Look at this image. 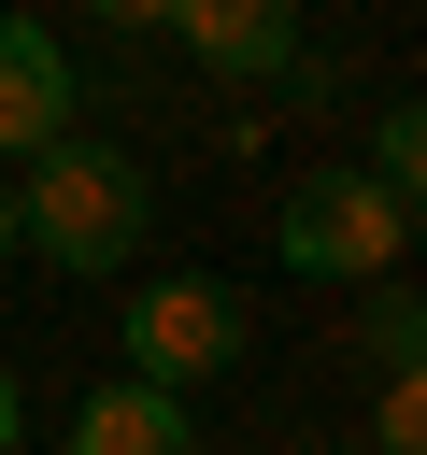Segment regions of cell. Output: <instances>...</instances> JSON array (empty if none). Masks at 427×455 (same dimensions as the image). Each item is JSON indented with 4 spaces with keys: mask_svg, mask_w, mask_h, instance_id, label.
<instances>
[{
    "mask_svg": "<svg viewBox=\"0 0 427 455\" xmlns=\"http://www.w3.org/2000/svg\"><path fill=\"white\" fill-rule=\"evenodd\" d=\"M399 242H413V213H399L370 171H299V185H285V270H313V284H384Z\"/></svg>",
    "mask_w": 427,
    "mask_h": 455,
    "instance_id": "cell-2",
    "label": "cell"
},
{
    "mask_svg": "<svg viewBox=\"0 0 427 455\" xmlns=\"http://www.w3.org/2000/svg\"><path fill=\"white\" fill-rule=\"evenodd\" d=\"M185 455H199V441H185Z\"/></svg>",
    "mask_w": 427,
    "mask_h": 455,
    "instance_id": "cell-13",
    "label": "cell"
},
{
    "mask_svg": "<svg viewBox=\"0 0 427 455\" xmlns=\"http://www.w3.org/2000/svg\"><path fill=\"white\" fill-rule=\"evenodd\" d=\"M356 341H370L384 370H413V355H427V299H399V284H370V327H356Z\"/></svg>",
    "mask_w": 427,
    "mask_h": 455,
    "instance_id": "cell-9",
    "label": "cell"
},
{
    "mask_svg": "<svg viewBox=\"0 0 427 455\" xmlns=\"http://www.w3.org/2000/svg\"><path fill=\"white\" fill-rule=\"evenodd\" d=\"M128 355H142V384H214L228 355H242V299L228 284H199V270H171V284H142L128 299Z\"/></svg>",
    "mask_w": 427,
    "mask_h": 455,
    "instance_id": "cell-3",
    "label": "cell"
},
{
    "mask_svg": "<svg viewBox=\"0 0 427 455\" xmlns=\"http://www.w3.org/2000/svg\"><path fill=\"white\" fill-rule=\"evenodd\" d=\"M171 43L214 71H285V0H171Z\"/></svg>",
    "mask_w": 427,
    "mask_h": 455,
    "instance_id": "cell-6",
    "label": "cell"
},
{
    "mask_svg": "<svg viewBox=\"0 0 427 455\" xmlns=\"http://www.w3.org/2000/svg\"><path fill=\"white\" fill-rule=\"evenodd\" d=\"M370 455H427V355L384 370V412H370Z\"/></svg>",
    "mask_w": 427,
    "mask_h": 455,
    "instance_id": "cell-8",
    "label": "cell"
},
{
    "mask_svg": "<svg viewBox=\"0 0 427 455\" xmlns=\"http://www.w3.org/2000/svg\"><path fill=\"white\" fill-rule=\"evenodd\" d=\"M85 14H114V28H171V0H85Z\"/></svg>",
    "mask_w": 427,
    "mask_h": 455,
    "instance_id": "cell-10",
    "label": "cell"
},
{
    "mask_svg": "<svg viewBox=\"0 0 427 455\" xmlns=\"http://www.w3.org/2000/svg\"><path fill=\"white\" fill-rule=\"evenodd\" d=\"M57 128H71V57H57V28L0 14V156H43Z\"/></svg>",
    "mask_w": 427,
    "mask_h": 455,
    "instance_id": "cell-4",
    "label": "cell"
},
{
    "mask_svg": "<svg viewBox=\"0 0 427 455\" xmlns=\"http://www.w3.org/2000/svg\"><path fill=\"white\" fill-rule=\"evenodd\" d=\"M14 242H28V228H14V199H0V256H14Z\"/></svg>",
    "mask_w": 427,
    "mask_h": 455,
    "instance_id": "cell-12",
    "label": "cell"
},
{
    "mask_svg": "<svg viewBox=\"0 0 427 455\" xmlns=\"http://www.w3.org/2000/svg\"><path fill=\"white\" fill-rule=\"evenodd\" d=\"M71 455H185V398L171 384H100L71 412Z\"/></svg>",
    "mask_w": 427,
    "mask_h": 455,
    "instance_id": "cell-5",
    "label": "cell"
},
{
    "mask_svg": "<svg viewBox=\"0 0 427 455\" xmlns=\"http://www.w3.org/2000/svg\"><path fill=\"white\" fill-rule=\"evenodd\" d=\"M370 185H384L399 213H427V100H399V114L370 128Z\"/></svg>",
    "mask_w": 427,
    "mask_h": 455,
    "instance_id": "cell-7",
    "label": "cell"
},
{
    "mask_svg": "<svg viewBox=\"0 0 427 455\" xmlns=\"http://www.w3.org/2000/svg\"><path fill=\"white\" fill-rule=\"evenodd\" d=\"M14 228L57 256V270H128V242L157 228V185H142V156L128 142H43L28 156V199H14Z\"/></svg>",
    "mask_w": 427,
    "mask_h": 455,
    "instance_id": "cell-1",
    "label": "cell"
},
{
    "mask_svg": "<svg viewBox=\"0 0 427 455\" xmlns=\"http://www.w3.org/2000/svg\"><path fill=\"white\" fill-rule=\"evenodd\" d=\"M14 427H28V398H14V370H0V455H14Z\"/></svg>",
    "mask_w": 427,
    "mask_h": 455,
    "instance_id": "cell-11",
    "label": "cell"
}]
</instances>
